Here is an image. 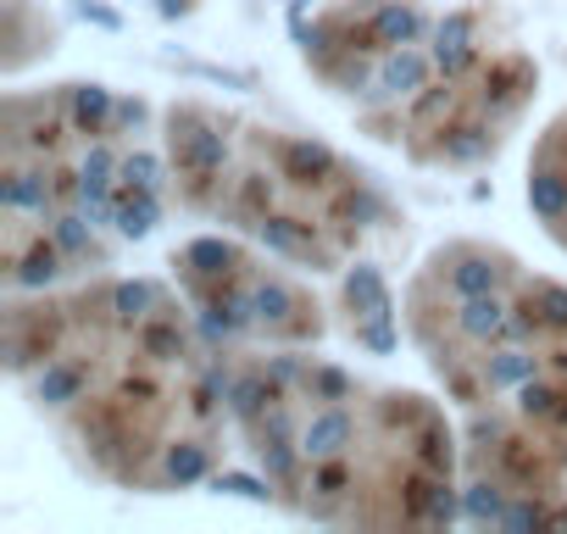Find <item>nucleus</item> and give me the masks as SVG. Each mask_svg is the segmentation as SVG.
Here are the masks:
<instances>
[{"instance_id": "obj_6", "label": "nucleus", "mask_w": 567, "mask_h": 534, "mask_svg": "<svg viewBox=\"0 0 567 534\" xmlns=\"http://www.w3.org/2000/svg\"><path fill=\"white\" fill-rule=\"evenodd\" d=\"M462 512L495 528H567V318L495 407L462 412Z\"/></svg>"}, {"instance_id": "obj_2", "label": "nucleus", "mask_w": 567, "mask_h": 534, "mask_svg": "<svg viewBox=\"0 0 567 534\" xmlns=\"http://www.w3.org/2000/svg\"><path fill=\"white\" fill-rule=\"evenodd\" d=\"M228 412L267 501L334 528H445L462 512V434L401 384L312 351L223 357Z\"/></svg>"}, {"instance_id": "obj_7", "label": "nucleus", "mask_w": 567, "mask_h": 534, "mask_svg": "<svg viewBox=\"0 0 567 534\" xmlns=\"http://www.w3.org/2000/svg\"><path fill=\"white\" fill-rule=\"evenodd\" d=\"M173 285L195 307L206 340L217 357H250V351H312L329 340V307L301 279V267L284 256L239 239L212 234L173 250Z\"/></svg>"}, {"instance_id": "obj_4", "label": "nucleus", "mask_w": 567, "mask_h": 534, "mask_svg": "<svg viewBox=\"0 0 567 534\" xmlns=\"http://www.w3.org/2000/svg\"><path fill=\"white\" fill-rule=\"evenodd\" d=\"M162 129L106 84L12 90L0 106V279L51 290L90 279L162 223Z\"/></svg>"}, {"instance_id": "obj_8", "label": "nucleus", "mask_w": 567, "mask_h": 534, "mask_svg": "<svg viewBox=\"0 0 567 534\" xmlns=\"http://www.w3.org/2000/svg\"><path fill=\"white\" fill-rule=\"evenodd\" d=\"M528 212L545 228V239L567 256V106L539 129L528 151Z\"/></svg>"}, {"instance_id": "obj_1", "label": "nucleus", "mask_w": 567, "mask_h": 534, "mask_svg": "<svg viewBox=\"0 0 567 534\" xmlns=\"http://www.w3.org/2000/svg\"><path fill=\"white\" fill-rule=\"evenodd\" d=\"M7 373L101 484L167 495L228 462V373L178 285L90 274L12 290Z\"/></svg>"}, {"instance_id": "obj_3", "label": "nucleus", "mask_w": 567, "mask_h": 534, "mask_svg": "<svg viewBox=\"0 0 567 534\" xmlns=\"http://www.w3.org/2000/svg\"><path fill=\"white\" fill-rule=\"evenodd\" d=\"M301 62L368 140L412 167L501 156L539 95V62L495 7L329 0L301 18Z\"/></svg>"}, {"instance_id": "obj_5", "label": "nucleus", "mask_w": 567, "mask_h": 534, "mask_svg": "<svg viewBox=\"0 0 567 534\" xmlns=\"http://www.w3.org/2000/svg\"><path fill=\"white\" fill-rule=\"evenodd\" d=\"M162 156L184 212L301 274H379V256L406 239V212L368 167L284 123L217 101H173L162 112Z\"/></svg>"}]
</instances>
